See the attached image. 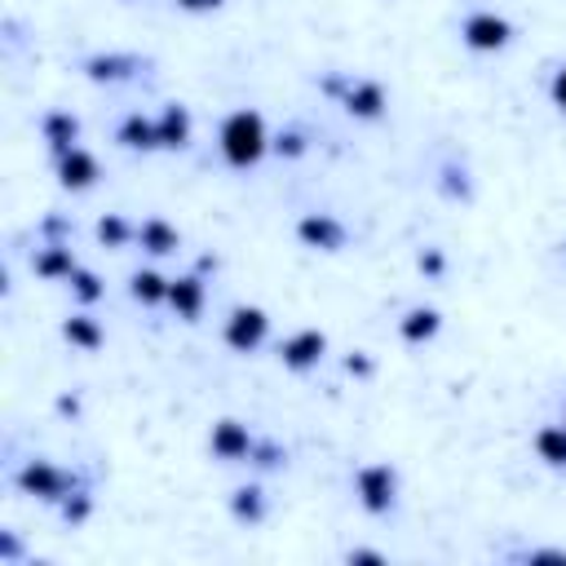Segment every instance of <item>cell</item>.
<instances>
[{
    "instance_id": "32",
    "label": "cell",
    "mask_w": 566,
    "mask_h": 566,
    "mask_svg": "<svg viewBox=\"0 0 566 566\" xmlns=\"http://www.w3.org/2000/svg\"><path fill=\"white\" fill-rule=\"evenodd\" d=\"M349 84H354V75H345V71H327V75L318 80V93H327V97H336V102H340Z\"/></svg>"
},
{
    "instance_id": "30",
    "label": "cell",
    "mask_w": 566,
    "mask_h": 566,
    "mask_svg": "<svg viewBox=\"0 0 566 566\" xmlns=\"http://www.w3.org/2000/svg\"><path fill=\"white\" fill-rule=\"evenodd\" d=\"M340 367H345V376H354V380H371V376H376V358H371L367 349H349V354L340 358Z\"/></svg>"
},
{
    "instance_id": "16",
    "label": "cell",
    "mask_w": 566,
    "mask_h": 566,
    "mask_svg": "<svg viewBox=\"0 0 566 566\" xmlns=\"http://www.w3.org/2000/svg\"><path fill=\"white\" fill-rule=\"evenodd\" d=\"M115 146H124V150H137V155H150V150H159V128H155V115L128 111V115L115 124Z\"/></svg>"
},
{
    "instance_id": "28",
    "label": "cell",
    "mask_w": 566,
    "mask_h": 566,
    "mask_svg": "<svg viewBox=\"0 0 566 566\" xmlns=\"http://www.w3.org/2000/svg\"><path fill=\"white\" fill-rule=\"evenodd\" d=\"M270 150H274L279 159H301V155L310 150V137H305L301 128H283V133L270 137Z\"/></svg>"
},
{
    "instance_id": "20",
    "label": "cell",
    "mask_w": 566,
    "mask_h": 566,
    "mask_svg": "<svg viewBox=\"0 0 566 566\" xmlns=\"http://www.w3.org/2000/svg\"><path fill=\"white\" fill-rule=\"evenodd\" d=\"M137 243H142V252H150V256H172V252L181 248V230H177L172 221H164V217H146V221L137 226Z\"/></svg>"
},
{
    "instance_id": "1",
    "label": "cell",
    "mask_w": 566,
    "mask_h": 566,
    "mask_svg": "<svg viewBox=\"0 0 566 566\" xmlns=\"http://www.w3.org/2000/svg\"><path fill=\"white\" fill-rule=\"evenodd\" d=\"M217 150H221V159H226L234 172L256 168V164L270 155V133H265L261 111H252V106L230 111V115L221 119V128H217Z\"/></svg>"
},
{
    "instance_id": "17",
    "label": "cell",
    "mask_w": 566,
    "mask_h": 566,
    "mask_svg": "<svg viewBox=\"0 0 566 566\" xmlns=\"http://www.w3.org/2000/svg\"><path fill=\"white\" fill-rule=\"evenodd\" d=\"M230 517L239 526H261L270 517V500H265V486L261 482H243L230 491Z\"/></svg>"
},
{
    "instance_id": "33",
    "label": "cell",
    "mask_w": 566,
    "mask_h": 566,
    "mask_svg": "<svg viewBox=\"0 0 566 566\" xmlns=\"http://www.w3.org/2000/svg\"><path fill=\"white\" fill-rule=\"evenodd\" d=\"M22 557V539L13 531H0V566H18Z\"/></svg>"
},
{
    "instance_id": "10",
    "label": "cell",
    "mask_w": 566,
    "mask_h": 566,
    "mask_svg": "<svg viewBox=\"0 0 566 566\" xmlns=\"http://www.w3.org/2000/svg\"><path fill=\"white\" fill-rule=\"evenodd\" d=\"M203 305H208V283H203L199 270L168 279V310H172L181 323H199V318H203Z\"/></svg>"
},
{
    "instance_id": "29",
    "label": "cell",
    "mask_w": 566,
    "mask_h": 566,
    "mask_svg": "<svg viewBox=\"0 0 566 566\" xmlns=\"http://www.w3.org/2000/svg\"><path fill=\"white\" fill-rule=\"evenodd\" d=\"M416 270H420L424 279H442V274H447V252H442L438 243L420 248V252H416Z\"/></svg>"
},
{
    "instance_id": "31",
    "label": "cell",
    "mask_w": 566,
    "mask_h": 566,
    "mask_svg": "<svg viewBox=\"0 0 566 566\" xmlns=\"http://www.w3.org/2000/svg\"><path fill=\"white\" fill-rule=\"evenodd\" d=\"M517 562H526V566H566V548H526V553H517Z\"/></svg>"
},
{
    "instance_id": "19",
    "label": "cell",
    "mask_w": 566,
    "mask_h": 566,
    "mask_svg": "<svg viewBox=\"0 0 566 566\" xmlns=\"http://www.w3.org/2000/svg\"><path fill=\"white\" fill-rule=\"evenodd\" d=\"M442 332V310L438 305H411L402 318H398V336L407 340V345H424V340H433Z\"/></svg>"
},
{
    "instance_id": "40",
    "label": "cell",
    "mask_w": 566,
    "mask_h": 566,
    "mask_svg": "<svg viewBox=\"0 0 566 566\" xmlns=\"http://www.w3.org/2000/svg\"><path fill=\"white\" fill-rule=\"evenodd\" d=\"M562 424H566V411H562Z\"/></svg>"
},
{
    "instance_id": "12",
    "label": "cell",
    "mask_w": 566,
    "mask_h": 566,
    "mask_svg": "<svg viewBox=\"0 0 566 566\" xmlns=\"http://www.w3.org/2000/svg\"><path fill=\"white\" fill-rule=\"evenodd\" d=\"M53 172H57V186L62 190H93L97 177H102V164H97L93 150L75 146V150H66V155L53 159Z\"/></svg>"
},
{
    "instance_id": "15",
    "label": "cell",
    "mask_w": 566,
    "mask_h": 566,
    "mask_svg": "<svg viewBox=\"0 0 566 566\" xmlns=\"http://www.w3.org/2000/svg\"><path fill=\"white\" fill-rule=\"evenodd\" d=\"M40 137H44V146H49V155L57 159V155H66V150H75L80 146V115H71V111H44L40 115Z\"/></svg>"
},
{
    "instance_id": "22",
    "label": "cell",
    "mask_w": 566,
    "mask_h": 566,
    "mask_svg": "<svg viewBox=\"0 0 566 566\" xmlns=\"http://www.w3.org/2000/svg\"><path fill=\"white\" fill-rule=\"evenodd\" d=\"M531 447L548 469H566V424H539Z\"/></svg>"
},
{
    "instance_id": "11",
    "label": "cell",
    "mask_w": 566,
    "mask_h": 566,
    "mask_svg": "<svg viewBox=\"0 0 566 566\" xmlns=\"http://www.w3.org/2000/svg\"><path fill=\"white\" fill-rule=\"evenodd\" d=\"M340 106H345V115H354V119H363V124H376V119L385 115V106H389V93H385L380 80L363 75V80H354V84L345 88Z\"/></svg>"
},
{
    "instance_id": "27",
    "label": "cell",
    "mask_w": 566,
    "mask_h": 566,
    "mask_svg": "<svg viewBox=\"0 0 566 566\" xmlns=\"http://www.w3.org/2000/svg\"><path fill=\"white\" fill-rule=\"evenodd\" d=\"M248 464H256V469H283V464H287V447H283L279 438H256Z\"/></svg>"
},
{
    "instance_id": "9",
    "label": "cell",
    "mask_w": 566,
    "mask_h": 566,
    "mask_svg": "<svg viewBox=\"0 0 566 566\" xmlns=\"http://www.w3.org/2000/svg\"><path fill=\"white\" fill-rule=\"evenodd\" d=\"M146 66L150 62L142 53H88L80 62L84 80H93V84H124V80H137Z\"/></svg>"
},
{
    "instance_id": "36",
    "label": "cell",
    "mask_w": 566,
    "mask_h": 566,
    "mask_svg": "<svg viewBox=\"0 0 566 566\" xmlns=\"http://www.w3.org/2000/svg\"><path fill=\"white\" fill-rule=\"evenodd\" d=\"M40 234H44V239H71V226L53 212V217H44V221H40Z\"/></svg>"
},
{
    "instance_id": "39",
    "label": "cell",
    "mask_w": 566,
    "mask_h": 566,
    "mask_svg": "<svg viewBox=\"0 0 566 566\" xmlns=\"http://www.w3.org/2000/svg\"><path fill=\"white\" fill-rule=\"evenodd\" d=\"M199 274H208V270H217V256H199V265H195Z\"/></svg>"
},
{
    "instance_id": "2",
    "label": "cell",
    "mask_w": 566,
    "mask_h": 566,
    "mask_svg": "<svg viewBox=\"0 0 566 566\" xmlns=\"http://www.w3.org/2000/svg\"><path fill=\"white\" fill-rule=\"evenodd\" d=\"M13 486H18L22 495H31V500L57 509V504L80 486V473L62 469V464H53V460H44V455H35V460H22V464L13 469Z\"/></svg>"
},
{
    "instance_id": "35",
    "label": "cell",
    "mask_w": 566,
    "mask_h": 566,
    "mask_svg": "<svg viewBox=\"0 0 566 566\" xmlns=\"http://www.w3.org/2000/svg\"><path fill=\"white\" fill-rule=\"evenodd\" d=\"M345 562H349V566H385V553H380V548H349Z\"/></svg>"
},
{
    "instance_id": "37",
    "label": "cell",
    "mask_w": 566,
    "mask_h": 566,
    "mask_svg": "<svg viewBox=\"0 0 566 566\" xmlns=\"http://www.w3.org/2000/svg\"><path fill=\"white\" fill-rule=\"evenodd\" d=\"M53 411H57V416H71V420H75V416L84 411V402H80V394H57V398H53Z\"/></svg>"
},
{
    "instance_id": "4",
    "label": "cell",
    "mask_w": 566,
    "mask_h": 566,
    "mask_svg": "<svg viewBox=\"0 0 566 566\" xmlns=\"http://www.w3.org/2000/svg\"><path fill=\"white\" fill-rule=\"evenodd\" d=\"M460 44L469 53H504L513 44V22L495 9H473L460 22Z\"/></svg>"
},
{
    "instance_id": "23",
    "label": "cell",
    "mask_w": 566,
    "mask_h": 566,
    "mask_svg": "<svg viewBox=\"0 0 566 566\" xmlns=\"http://www.w3.org/2000/svg\"><path fill=\"white\" fill-rule=\"evenodd\" d=\"M438 195L451 199V203H469V199H473V177H469V168L455 164V159H447V164L438 168Z\"/></svg>"
},
{
    "instance_id": "3",
    "label": "cell",
    "mask_w": 566,
    "mask_h": 566,
    "mask_svg": "<svg viewBox=\"0 0 566 566\" xmlns=\"http://www.w3.org/2000/svg\"><path fill=\"white\" fill-rule=\"evenodd\" d=\"M354 495L367 517H389L398 509V469L389 460H371L354 469Z\"/></svg>"
},
{
    "instance_id": "25",
    "label": "cell",
    "mask_w": 566,
    "mask_h": 566,
    "mask_svg": "<svg viewBox=\"0 0 566 566\" xmlns=\"http://www.w3.org/2000/svg\"><path fill=\"white\" fill-rule=\"evenodd\" d=\"M66 283H71V296H75L80 305H97V301L106 296V283H102V274H97V270H88V265H80V270H75Z\"/></svg>"
},
{
    "instance_id": "26",
    "label": "cell",
    "mask_w": 566,
    "mask_h": 566,
    "mask_svg": "<svg viewBox=\"0 0 566 566\" xmlns=\"http://www.w3.org/2000/svg\"><path fill=\"white\" fill-rule=\"evenodd\" d=\"M57 517H62L66 526H84V522L93 517V491L80 482V486H75V491H71V495L57 504Z\"/></svg>"
},
{
    "instance_id": "5",
    "label": "cell",
    "mask_w": 566,
    "mask_h": 566,
    "mask_svg": "<svg viewBox=\"0 0 566 566\" xmlns=\"http://www.w3.org/2000/svg\"><path fill=\"white\" fill-rule=\"evenodd\" d=\"M265 336H270V314L261 305H234L221 323V340L234 354H256L265 345Z\"/></svg>"
},
{
    "instance_id": "34",
    "label": "cell",
    "mask_w": 566,
    "mask_h": 566,
    "mask_svg": "<svg viewBox=\"0 0 566 566\" xmlns=\"http://www.w3.org/2000/svg\"><path fill=\"white\" fill-rule=\"evenodd\" d=\"M548 102L566 115V62H562V66L553 71V80H548Z\"/></svg>"
},
{
    "instance_id": "14",
    "label": "cell",
    "mask_w": 566,
    "mask_h": 566,
    "mask_svg": "<svg viewBox=\"0 0 566 566\" xmlns=\"http://www.w3.org/2000/svg\"><path fill=\"white\" fill-rule=\"evenodd\" d=\"M155 128H159V150H186L190 137H195L190 106H181V102H164L159 115H155Z\"/></svg>"
},
{
    "instance_id": "13",
    "label": "cell",
    "mask_w": 566,
    "mask_h": 566,
    "mask_svg": "<svg viewBox=\"0 0 566 566\" xmlns=\"http://www.w3.org/2000/svg\"><path fill=\"white\" fill-rule=\"evenodd\" d=\"M80 270L75 252H71V239H44L35 252H31V274L44 279V283H57V279H71Z\"/></svg>"
},
{
    "instance_id": "24",
    "label": "cell",
    "mask_w": 566,
    "mask_h": 566,
    "mask_svg": "<svg viewBox=\"0 0 566 566\" xmlns=\"http://www.w3.org/2000/svg\"><path fill=\"white\" fill-rule=\"evenodd\" d=\"M97 243L119 252V248L137 243V226H133L124 212H106V217H97Z\"/></svg>"
},
{
    "instance_id": "38",
    "label": "cell",
    "mask_w": 566,
    "mask_h": 566,
    "mask_svg": "<svg viewBox=\"0 0 566 566\" xmlns=\"http://www.w3.org/2000/svg\"><path fill=\"white\" fill-rule=\"evenodd\" d=\"M181 13H217L226 0H172Z\"/></svg>"
},
{
    "instance_id": "18",
    "label": "cell",
    "mask_w": 566,
    "mask_h": 566,
    "mask_svg": "<svg viewBox=\"0 0 566 566\" xmlns=\"http://www.w3.org/2000/svg\"><path fill=\"white\" fill-rule=\"evenodd\" d=\"M62 340L75 345V349H84V354H97L106 345V327L88 310H75V314L62 318Z\"/></svg>"
},
{
    "instance_id": "8",
    "label": "cell",
    "mask_w": 566,
    "mask_h": 566,
    "mask_svg": "<svg viewBox=\"0 0 566 566\" xmlns=\"http://www.w3.org/2000/svg\"><path fill=\"white\" fill-rule=\"evenodd\" d=\"M296 243L301 248H314V252H340L349 243V226L332 212H305L296 221Z\"/></svg>"
},
{
    "instance_id": "7",
    "label": "cell",
    "mask_w": 566,
    "mask_h": 566,
    "mask_svg": "<svg viewBox=\"0 0 566 566\" xmlns=\"http://www.w3.org/2000/svg\"><path fill=\"white\" fill-rule=\"evenodd\" d=\"M323 354H327V332H318V327H301V332L279 340V363L287 371H296V376L314 371L323 363Z\"/></svg>"
},
{
    "instance_id": "6",
    "label": "cell",
    "mask_w": 566,
    "mask_h": 566,
    "mask_svg": "<svg viewBox=\"0 0 566 566\" xmlns=\"http://www.w3.org/2000/svg\"><path fill=\"white\" fill-rule=\"evenodd\" d=\"M252 447H256V433H252L243 420H234V416L212 420V429H208V451H212V460H221V464H243V460L252 455Z\"/></svg>"
},
{
    "instance_id": "21",
    "label": "cell",
    "mask_w": 566,
    "mask_h": 566,
    "mask_svg": "<svg viewBox=\"0 0 566 566\" xmlns=\"http://www.w3.org/2000/svg\"><path fill=\"white\" fill-rule=\"evenodd\" d=\"M128 296H133L137 305H146V310L168 305V279H164L159 270L142 265V270H133V274H128Z\"/></svg>"
}]
</instances>
